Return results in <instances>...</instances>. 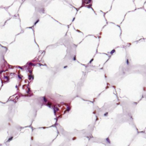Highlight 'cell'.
Segmentation results:
<instances>
[{
  "label": "cell",
  "instance_id": "6da1fadb",
  "mask_svg": "<svg viewBox=\"0 0 146 146\" xmlns=\"http://www.w3.org/2000/svg\"><path fill=\"white\" fill-rule=\"evenodd\" d=\"M17 128L10 123H7L0 128V145L13 139L18 133Z\"/></svg>",
  "mask_w": 146,
  "mask_h": 146
},
{
  "label": "cell",
  "instance_id": "3957f363",
  "mask_svg": "<svg viewBox=\"0 0 146 146\" xmlns=\"http://www.w3.org/2000/svg\"><path fill=\"white\" fill-rule=\"evenodd\" d=\"M127 64H129V62H128V59L127 60Z\"/></svg>",
  "mask_w": 146,
  "mask_h": 146
},
{
  "label": "cell",
  "instance_id": "7a4b0ae2",
  "mask_svg": "<svg viewBox=\"0 0 146 146\" xmlns=\"http://www.w3.org/2000/svg\"><path fill=\"white\" fill-rule=\"evenodd\" d=\"M28 137L24 133L18 134L10 141L0 145V146H29Z\"/></svg>",
  "mask_w": 146,
  "mask_h": 146
}]
</instances>
